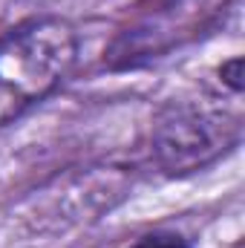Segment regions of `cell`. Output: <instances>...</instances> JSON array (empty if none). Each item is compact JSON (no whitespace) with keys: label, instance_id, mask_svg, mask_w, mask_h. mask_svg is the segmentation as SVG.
<instances>
[{"label":"cell","instance_id":"obj_1","mask_svg":"<svg viewBox=\"0 0 245 248\" xmlns=\"http://www.w3.org/2000/svg\"><path fill=\"white\" fill-rule=\"evenodd\" d=\"M78 49V29L61 15H35L0 35V130L61 87Z\"/></svg>","mask_w":245,"mask_h":248},{"label":"cell","instance_id":"obj_2","mask_svg":"<svg viewBox=\"0 0 245 248\" xmlns=\"http://www.w3.org/2000/svg\"><path fill=\"white\" fill-rule=\"evenodd\" d=\"M243 119L193 101L165 104L150 127V153L168 176H190L240 144Z\"/></svg>","mask_w":245,"mask_h":248},{"label":"cell","instance_id":"obj_4","mask_svg":"<svg viewBox=\"0 0 245 248\" xmlns=\"http://www.w3.org/2000/svg\"><path fill=\"white\" fill-rule=\"evenodd\" d=\"M219 75H222V81H225L234 93H240V90H243V58H231L228 63H222V66H219Z\"/></svg>","mask_w":245,"mask_h":248},{"label":"cell","instance_id":"obj_3","mask_svg":"<svg viewBox=\"0 0 245 248\" xmlns=\"http://www.w3.org/2000/svg\"><path fill=\"white\" fill-rule=\"evenodd\" d=\"M127 248H193V246H190L187 237L176 234V231H156V234H147V237L136 240Z\"/></svg>","mask_w":245,"mask_h":248}]
</instances>
